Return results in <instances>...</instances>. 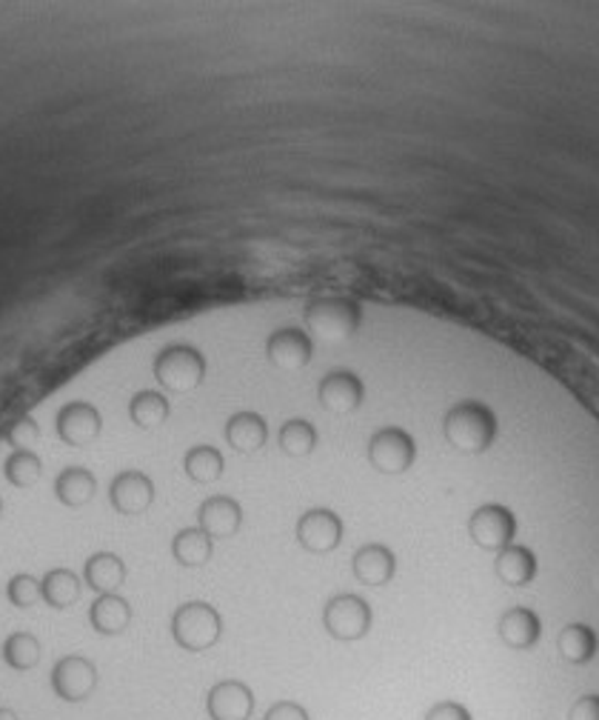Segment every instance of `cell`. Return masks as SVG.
Here are the masks:
<instances>
[{
    "instance_id": "obj_28",
    "label": "cell",
    "mask_w": 599,
    "mask_h": 720,
    "mask_svg": "<svg viewBox=\"0 0 599 720\" xmlns=\"http://www.w3.org/2000/svg\"><path fill=\"white\" fill-rule=\"evenodd\" d=\"M43 646L32 632H12L3 640V660L18 672H29L41 664Z\"/></svg>"
},
{
    "instance_id": "obj_19",
    "label": "cell",
    "mask_w": 599,
    "mask_h": 720,
    "mask_svg": "<svg viewBox=\"0 0 599 720\" xmlns=\"http://www.w3.org/2000/svg\"><path fill=\"white\" fill-rule=\"evenodd\" d=\"M269 441V423L260 412H235L226 423V443H229L235 452H242V455H255Z\"/></svg>"
},
{
    "instance_id": "obj_31",
    "label": "cell",
    "mask_w": 599,
    "mask_h": 720,
    "mask_svg": "<svg viewBox=\"0 0 599 720\" xmlns=\"http://www.w3.org/2000/svg\"><path fill=\"white\" fill-rule=\"evenodd\" d=\"M7 598L9 604L18 606V609H32L41 598V580L29 575V572H18L7 586Z\"/></svg>"
},
{
    "instance_id": "obj_6",
    "label": "cell",
    "mask_w": 599,
    "mask_h": 720,
    "mask_svg": "<svg viewBox=\"0 0 599 720\" xmlns=\"http://www.w3.org/2000/svg\"><path fill=\"white\" fill-rule=\"evenodd\" d=\"M417 461V443L400 426L378 429L369 441V463L383 475H403Z\"/></svg>"
},
{
    "instance_id": "obj_13",
    "label": "cell",
    "mask_w": 599,
    "mask_h": 720,
    "mask_svg": "<svg viewBox=\"0 0 599 720\" xmlns=\"http://www.w3.org/2000/svg\"><path fill=\"white\" fill-rule=\"evenodd\" d=\"M54 426H58V435H61V441L66 443V446L83 449L101 438L103 418L101 412H97V407H92V403L69 401L66 407L58 412Z\"/></svg>"
},
{
    "instance_id": "obj_22",
    "label": "cell",
    "mask_w": 599,
    "mask_h": 720,
    "mask_svg": "<svg viewBox=\"0 0 599 720\" xmlns=\"http://www.w3.org/2000/svg\"><path fill=\"white\" fill-rule=\"evenodd\" d=\"M97 492V477L86 466H66L61 475L54 477V497L69 506V510H81L86 506Z\"/></svg>"
},
{
    "instance_id": "obj_16",
    "label": "cell",
    "mask_w": 599,
    "mask_h": 720,
    "mask_svg": "<svg viewBox=\"0 0 599 720\" xmlns=\"http://www.w3.org/2000/svg\"><path fill=\"white\" fill-rule=\"evenodd\" d=\"M397 572V557L385 544H365L351 557V575L363 586L391 584Z\"/></svg>"
},
{
    "instance_id": "obj_10",
    "label": "cell",
    "mask_w": 599,
    "mask_h": 720,
    "mask_svg": "<svg viewBox=\"0 0 599 720\" xmlns=\"http://www.w3.org/2000/svg\"><path fill=\"white\" fill-rule=\"evenodd\" d=\"M317 401L331 415H351L365 401V383L351 369H331L317 383Z\"/></svg>"
},
{
    "instance_id": "obj_3",
    "label": "cell",
    "mask_w": 599,
    "mask_h": 720,
    "mask_svg": "<svg viewBox=\"0 0 599 720\" xmlns=\"http://www.w3.org/2000/svg\"><path fill=\"white\" fill-rule=\"evenodd\" d=\"M155 378L172 394L192 392L206 381V354L192 343H168L155 358Z\"/></svg>"
},
{
    "instance_id": "obj_32",
    "label": "cell",
    "mask_w": 599,
    "mask_h": 720,
    "mask_svg": "<svg viewBox=\"0 0 599 720\" xmlns=\"http://www.w3.org/2000/svg\"><path fill=\"white\" fill-rule=\"evenodd\" d=\"M41 441V426L32 415H23L7 429V443L12 449H32L34 443Z\"/></svg>"
},
{
    "instance_id": "obj_15",
    "label": "cell",
    "mask_w": 599,
    "mask_h": 720,
    "mask_svg": "<svg viewBox=\"0 0 599 720\" xmlns=\"http://www.w3.org/2000/svg\"><path fill=\"white\" fill-rule=\"evenodd\" d=\"M197 526L211 541L235 537L242 526V506L231 495H211L197 510Z\"/></svg>"
},
{
    "instance_id": "obj_36",
    "label": "cell",
    "mask_w": 599,
    "mask_h": 720,
    "mask_svg": "<svg viewBox=\"0 0 599 720\" xmlns=\"http://www.w3.org/2000/svg\"><path fill=\"white\" fill-rule=\"evenodd\" d=\"M0 720H21V718H18V714H14L12 709L0 707Z\"/></svg>"
},
{
    "instance_id": "obj_14",
    "label": "cell",
    "mask_w": 599,
    "mask_h": 720,
    "mask_svg": "<svg viewBox=\"0 0 599 720\" xmlns=\"http://www.w3.org/2000/svg\"><path fill=\"white\" fill-rule=\"evenodd\" d=\"M206 712L211 720H249L255 714V692L237 678L220 680L206 695Z\"/></svg>"
},
{
    "instance_id": "obj_7",
    "label": "cell",
    "mask_w": 599,
    "mask_h": 720,
    "mask_svg": "<svg viewBox=\"0 0 599 720\" xmlns=\"http://www.w3.org/2000/svg\"><path fill=\"white\" fill-rule=\"evenodd\" d=\"M468 535L479 549L499 552L514 544L517 537V517L505 503H483L468 517Z\"/></svg>"
},
{
    "instance_id": "obj_1",
    "label": "cell",
    "mask_w": 599,
    "mask_h": 720,
    "mask_svg": "<svg viewBox=\"0 0 599 720\" xmlns=\"http://www.w3.org/2000/svg\"><path fill=\"white\" fill-rule=\"evenodd\" d=\"M497 415L494 409L483 401H459L454 403L443 418V435L457 452L465 455H483L497 441Z\"/></svg>"
},
{
    "instance_id": "obj_2",
    "label": "cell",
    "mask_w": 599,
    "mask_h": 720,
    "mask_svg": "<svg viewBox=\"0 0 599 720\" xmlns=\"http://www.w3.org/2000/svg\"><path fill=\"white\" fill-rule=\"evenodd\" d=\"M168 629H172V638L180 649L206 652L223 638V618L220 611L206 600H189V604L177 606Z\"/></svg>"
},
{
    "instance_id": "obj_23",
    "label": "cell",
    "mask_w": 599,
    "mask_h": 720,
    "mask_svg": "<svg viewBox=\"0 0 599 720\" xmlns=\"http://www.w3.org/2000/svg\"><path fill=\"white\" fill-rule=\"evenodd\" d=\"M211 552H215V541L200 526H186L172 537V557L186 569L209 564Z\"/></svg>"
},
{
    "instance_id": "obj_35",
    "label": "cell",
    "mask_w": 599,
    "mask_h": 720,
    "mask_svg": "<svg viewBox=\"0 0 599 720\" xmlns=\"http://www.w3.org/2000/svg\"><path fill=\"white\" fill-rule=\"evenodd\" d=\"M568 720H599V695H582L568 712Z\"/></svg>"
},
{
    "instance_id": "obj_21",
    "label": "cell",
    "mask_w": 599,
    "mask_h": 720,
    "mask_svg": "<svg viewBox=\"0 0 599 720\" xmlns=\"http://www.w3.org/2000/svg\"><path fill=\"white\" fill-rule=\"evenodd\" d=\"M494 569H497V578L508 586H528L534 578H537V555H534L528 546L512 544L505 549L497 552V560H494Z\"/></svg>"
},
{
    "instance_id": "obj_20",
    "label": "cell",
    "mask_w": 599,
    "mask_h": 720,
    "mask_svg": "<svg viewBox=\"0 0 599 720\" xmlns=\"http://www.w3.org/2000/svg\"><path fill=\"white\" fill-rule=\"evenodd\" d=\"M126 580V564L121 560V555L115 552H95L86 557L83 564V584L95 595H112L117 592Z\"/></svg>"
},
{
    "instance_id": "obj_8",
    "label": "cell",
    "mask_w": 599,
    "mask_h": 720,
    "mask_svg": "<svg viewBox=\"0 0 599 720\" xmlns=\"http://www.w3.org/2000/svg\"><path fill=\"white\" fill-rule=\"evenodd\" d=\"M54 695L66 703H83L97 689V666L86 655H63L52 669Z\"/></svg>"
},
{
    "instance_id": "obj_33",
    "label": "cell",
    "mask_w": 599,
    "mask_h": 720,
    "mask_svg": "<svg viewBox=\"0 0 599 720\" xmlns=\"http://www.w3.org/2000/svg\"><path fill=\"white\" fill-rule=\"evenodd\" d=\"M264 720H311V714L297 700H277V703L269 707V712L264 714Z\"/></svg>"
},
{
    "instance_id": "obj_12",
    "label": "cell",
    "mask_w": 599,
    "mask_h": 720,
    "mask_svg": "<svg viewBox=\"0 0 599 720\" xmlns=\"http://www.w3.org/2000/svg\"><path fill=\"white\" fill-rule=\"evenodd\" d=\"M109 503L121 515H143L155 503V481L141 470L117 472L115 481L109 483Z\"/></svg>"
},
{
    "instance_id": "obj_25",
    "label": "cell",
    "mask_w": 599,
    "mask_h": 720,
    "mask_svg": "<svg viewBox=\"0 0 599 720\" xmlns=\"http://www.w3.org/2000/svg\"><path fill=\"white\" fill-rule=\"evenodd\" d=\"M559 655L574 666H586L599 649V638L588 624H568L557 638Z\"/></svg>"
},
{
    "instance_id": "obj_26",
    "label": "cell",
    "mask_w": 599,
    "mask_h": 720,
    "mask_svg": "<svg viewBox=\"0 0 599 720\" xmlns=\"http://www.w3.org/2000/svg\"><path fill=\"white\" fill-rule=\"evenodd\" d=\"M172 415V407H168V398L157 389H141V392L128 401V418L137 429H157L161 423L168 421Z\"/></svg>"
},
{
    "instance_id": "obj_27",
    "label": "cell",
    "mask_w": 599,
    "mask_h": 720,
    "mask_svg": "<svg viewBox=\"0 0 599 720\" xmlns=\"http://www.w3.org/2000/svg\"><path fill=\"white\" fill-rule=\"evenodd\" d=\"M183 470L195 483H215L223 477V470H226V461H223V452L217 446H209V443H197L186 452L183 457Z\"/></svg>"
},
{
    "instance_id": "obj_17",
    "label": "cell",
    "mask_w": 599,
    "mask_h": 720,
    "mask_svg": "<svg viewBox=\"0 0 599 720\" xmlns=\"http://www.w3.org/2000/svg\"><path fill=\"white\" fill-rule=\"evenodd\" d=\"M539 635H543V620L534 609L528 606H512L508 611H503L499 618V638L508 649L514 652H526L531 646L539 644Z\"/></svg>"
},
{
    "instance_id": "obj_29",
    "label": "cell",
    "mask_w": 599,
    "mask_h": 720,
    "mask_svg": "<svg viewBox=\"0 0 599 720\" xmlns=\"http://www.w3.org/2000/svg\"><path fill=\"white\" fill-rule=\"evenodd\" d=\"M7 481L18 490H32L34 483L43 477V461L34 455L32 449H14L12 455L3 463Z\"/></svg>"
},
{
    "instance_id": "obj_5",
    "label": "cell",
    "mask_w": 599,
    "mask_h": 720,
    "mask_svg": "<svg viewBox=\"0 0 599 720\" xmlns=\"http://www.w3.org/2000/svg\"><path fill=\"white\" fill-rule=\"evenodd\" d=\"M371 620H374V615H371L369 600L354 595V592H340L323 606V629L343 644L363 640L371 629Z\"/></svg>"
},
{
    "instance_id": "obj_24",
    "label": "cell",
    "mask_w": 599,
    "mask_h": 720,
    "mask_svg": "<svg viewBox=\"0 0 599 720\" xmlns=\"http://www.w3.org/2000/svg\"><path fill=\"white\" fill-rule=\"evenodd\" d=\"M83 578H78L72 569L61 566V569H49L41 578V598L52 609H69L81 600Z\"/></svg>"
},
{
    "instance_id": "obj_11",
    "label": "cell",
    "mask_w": 599,
    "mask_h": 720,
    "mask_svg": "<svg viewBox=\"0 0 599 720\" xmlns=\"http://www.w3.org/2000/svg\"><path fill=\"white\" fill-rule=\"evenodd\" d=\"M314 354V340L309 332L297 327H283L269 335L266 340V358L271 367L283 369V372H300L311 363Z\"/></svg>"
},
{
    "instance_id": "obj_18",
    "label": "cell",
    "mask_w": 599,
    "mask_h": 720,
    "mask_svg": "<svg viewBox=\"0 0 599 720\" xmlns=\"http://www.w3.org/2000/svg\"><path fill=\"white\" fill-rule=\"evenodd\" d=\"M132 618H135L132 604L123 595H117V592L97 595L95 604L89 606V624H92V629L97 635H109V638L126 632L128 626H132Z\"/></svg>"
},
{
    "instance_id": "obj_34",
    "label": "cell",
    "mask_w": 599,
    "mask_h": 720,
    "mask_svg": "<svg viewBox=\"0 0 599 720\" xmlns=\"http://www.w3.org/2000/svg\"><path fill=\"white\" fill-rule=\"evenodd\" d=\"M425 720H474V718L459 700H440V703H434V707L425 712Z\"/></svg>"
},
{
    "instance_id": "obj_4",
    "label": "cell",
    "mask_w": 599,
    "mask_h": 720,
    "mask_svg": "<svg viewBox=\"0 0 599 720\" xmlns=\"http://www.w3.org/2000/svg\"><path fill=\"white\" fill-rule=\"evenodd\" d=\"M306 329L317 338L331 340H349L354 338V332L363 323V309H360L358 300L351 298H317L306 306L303 312Z\"/></svg>"
},
{
    "instance_id": "obj_37",
    "label": "cell",
    "mask_w": 599,
    "mask_h": 720,
    "mask_svg": "<svg viewBox=\"0 0 599 720\" xmlns=\"http://www.w3.org/2000/svg\"><path fill=\"white\" fill-rule=\"evenodd\" d=\"M0 515H3V497H0Z\"/></svg>"
},
{
    "instance_id": "obj_30",
    "label": "cell",
    "mask_w": 599,
    "mask_h": 720,
    "mask_svg": "<svg viewBox=\"0 0 599 720\" xmlns=\"http://www.w3.org/2000/svg\"><path fill=\"white\" fill-rule=\"evenodd\" d=\"M317 441H320V435H317L314 423L303 421V418H291V421H286L283 426H280V449H283L289 457L311 455Z\"/></svg>"
},
{
    "instance_id": "obj_9",
    "label": "cell",
    "mask_w": 599,
    "mask_h": 720,
    "mask_svg": "<svg viewBox=\"0 0 599 720\" xmlns=\"http://www.w3.org/2000/svg\"><path fill=\"white\" fill-rule=\"evenodd\" d=\"M297 544L303 546L311 555H329L337 546L343 544V517L334 510L326 506H314V510L303 512L297 521Z\"/></svg>"
}]
</instances>
